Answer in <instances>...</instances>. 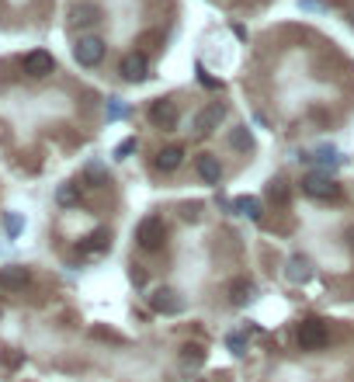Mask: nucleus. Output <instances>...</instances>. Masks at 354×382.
<instances>
[{
  "label": "nucleus",
  "mask_w": 354,
  "mask_h": 382,
  "mask_svg": "<svg viewBox=\"0 0 354 382\" xmlns=\"http://www.w3.org/2000/svg\"><path fill=\"white\" fill-rule=\"evenodd\" d=\"M295 341L302 351H316L327 344V323L323 320H302L299 330H295Z\"/></svg>",
  "instance_id": "obj_1"
},
{
  "label": "nucleus",
  "mask_w": 354,
  "mask_h": 382,
  "mask_svg": "<svg viewBox=\"0 0 354 382\" xmlns=\"http://www.w3.org/2000/svg\"><path fill=\"white\" fill-rule=\"evenodd\" d=\"M136 240H139L143 250H157V247L167 240V226H164V219H157V215L143 219L139 229H136Z\"/></svg>",
  "instance_id": "obj_2"
},
{
  "label": "nucleus",
  "mask_w": 354,
  "mask_h": 382,
  "mask_svg": "<svg viewBox=\"0 0 354 382\" xmlns=\"http://www.w3.org/2000/svg\"><path fill=\"white\" fill-rule=\"evenodd\" d=\"M21 70H24L31 80H42V77H49V73L56 70V59H52L45 49H35V52H28V56L21 59Z\"/></svg>",
  "instance_id": "obj_3"
},
{
  "label": "nucleus",
  "mask_w": 354,
  "mask_h": 382,
  "mask_svg": "<svg viewBox=\"0 0 354 382\" xmlns=\"http://www.w3.org/2000/svg\"><path fill=\"white\" fill-rule=\"evenodd\" d=\"M73 59H77L80 66H97V63L104 59V42H101V38H94V35L80 38V42L73 45Z\"/></svg>",
  "instance_id": "obj_4"
},
{
  "label": "nucleus",
  "mask_w": 354,
  "mask_h": 382,
  "mask_svg": "<svg viewBox=\"0 0 354 382\" xmlns=\"http://www.w3.org/2000/svg\"><path fill=\"white\" fill-rule=\"evenodd\" d=\"M31 285V271L21 268V264H10V268H0V288L3 292H24Z\"/></svg>",
  "instance_id": "obj_5"
},
{
  "label": "nucleus",
  "mask_w": 354,
  "mask_h": 382,
  "mask_svg": "<svg viewBox=\"0 0 354 382\" xmlns=\"http://www.w3.org/2000/svg\"><path fill=\"white\" fill-rule=\"evenodd\" d=\"M122 77L129 80V84H139V80H146L150 77V63H146V56L143 52H129L125 59H122Z\"/></svg>",
  "instance_id": "obj_6"
},
{
  "label": "nucleus",
  "mask_w": 354,
  "mask_h": 382,
  "mask_svg": "<svg viewBox=\"0 0 354 382\" xmlns=\"http://www.w3.org/2000/svg\"><path fill=\"white\" fill-rule=\"evenodd\" d=\"M222 115H226V108L215 101V104H208V108H201L198 115H194V132L198 136H208V132H215L219 129V122H222Z\"/></svg>",
  "instance_id": "obj_7"
},
{
  "label": "nucleus",
  "mask_w": 354,
  "mask_h": 382,
  "mask_svg": "<svg viewBox=\"0 0 354 382\" xmlns=\"http://www.w3.org/2000/svg\"><path fill=\"white\" fill-rule=\"evenodd\" d=\"M302 191L313 194V198H337V194H341V188H337L327 174H309V178L302 181Z\"/></svg>",
  "instance_id": "obj_8"
},
{
  "label": "nucleus",
  "mask_w": 354,
  "mask_h": 382,
  "mask_svg": "<svg viewBox=\"0 0 354 382\" xmlns=\"http://www.w3.org/2000/svg\"><path fill=\"white\" fill-rule=\"evenodd\" d=\"M150 122H153L157 129H174L177 125V104L174 101H153V108H150Z\"/></svg>",
  "instance_id": "obj_9"
},
{
  "label": "nucleus",
  "mask_w": 354,
  "mask_h": 382,
  "mask_svg": "<svg viewBox=\"0 0 354 382\" xmlns=\"http://www.w3.org/2000/svg\"><path fill=\"white\" fill-rule=\"evenodd\" d=\"M150 306L157 309V313H180V299H177L174 288H157L153 295H150Z\"/></svg>",
  "instance_id": "obj_10"
},
{
  "label": "nucleus",
  "mask_w": 354,
  "mask_h": 382,
  "mask_svg": "<svg viewBox=\"0 0 354 382\" xmlns=\"http://www.w3.org/2000/svg\"><path fill=\"white\" fill-rule=\"evenodd\" d=\"M194 167H198V178H201V181H208V185H219V178H222V167H219V160H215L212 153H201Z\"/></svg>",
  "instance_id": "obj_11"
},
{
  "label": "nucleus",
  "mask_w": 354,
  "mask_h": 382,
  "mask_svg": "<svg viewBox=\"0 0 354 382\" xmlns=\"http://www.w3.org/2000/svg\"><path fill=\"white\" fill-rule=\"evenodd\" d=\"M97 17H101V10H97L94 3H80V7H73V10H70V24H73V28L97 24Z\"/></svg>",
  "instance_id": "obj_12"
},
{
  "label": "nucleus",
  "mask_w": 354,
  "mask_h": 382,
  "mask_svg": "<svg viewBox=\"0 0 354 382\" xmlns=\"http://www.w3.org/2000/svg\"><path fill=\"white\" fill-rule=\"evenodd\" d=\"M180 160H184V150H180V146H164V150L157 153V167H160V171H177Z\"/></svg>",
  "instance_id": "obj_13"
},
{
  "label": "nucleus",
  "mask_w": 354,
  "mask_h": 382,
  "mask_svg": "<svg viewBox=\"0 0 354 382\" xmlns=\"http://www.w3.org/2000/svg\"><path fill=\"white\" fill-rule=\"evenodd\" d=\"M233 208H236L240 215L254 219V222H257V219L264 215V212H261V201H257V198H236V201H233Z\"/></svg>",
  "instance_id": "obj_14"
},
{
  "label": "nucleus",
  "mask_w": 354,
  "mask_h": 382,
  "mask_svg": "<svg viewBox=\"0 0 354 382\" xmlns=\"http://www.w3.org/2000/svg\"><path fill=\"white\" fill-rule=\"evenodd\" d=\"M108 243H111V236L104 229H97L94 236H87V243H80V250L84 254H101V250H108Z\"/></svg>",
  "instance_id": "obj_15"
},
{
  "label": "nucleus",
  "mask_w": 354,
  "mask_h": 382,
  "mask_svg": "<svg viewBox=\"0 0 354 382\" xmlns=\"http://www.w3.org/2000/svg\"><path fill=\"white\" fill-rule=\"evenodd\" d=\"M288 278L292 282H306L309 278V261L306 257H292L288 261Z\"/></svg>",
  "instance_id": "obj_16"
},
{
  "label": "nucleus",
  "mask_w": 354,
  "mask_h": 382,
  "mask_svg": "<svg viewBox=\"0 0 354 382\" xmlns=\"http://www.w3.org/2000/svg\"><path fill=\"white\" fill-rule=\"evenodd\" d=\"M180 362L184 365H201L205 362V348L201 344H184L180 348Z\"/></svg>",
  "instance_id": "obj_17"
},
{
  "label": "nucleus",
  "mask_w": 354,
  "mask_h": 382,
  "mask_svg": "<svg viewBox=\"0 0 354 382\" xmlns=\"http://www.w3.org/2000/svg\"><path fill=\"white\" fill-rule=\"evenodd\" d=\"M56 198H59V205H77L80 201V188L77 185H63V188L56 191Z\"/></svg>",
  "instance_id": "obj_18"
},
{
  "label": "nucleus",
  "mask_w": 354,
  "mask_h": 382,
  "mask_svg": "<svg viewBox=\"0 0 354 382\" xmlns=\"http://www.w3.org/2000/svg\"><path fill=\"white\" fill-rule=\"evenodd\" d=\"M229 299H233L236 306H243V302L250 299V285H247L243 278H240V282H233V285H229Z\"/></svg>",
  "instance_id": "obj_19"
},
{
  "label": "nucleus",
  "mask_w": 354,
  "mask_h": 382,
  "mask_svg": "<svg viewBox=\"0 0 354 382\" xmlns=\"http://www.w3.org/2000/svg\"><path fill=\"white\" fill-rule=\"evenodd\" d=\"M229 139H233V146H236V150H250V146H254V139H250V132H247V125H240V129H233V136H229Z\"/></svg>",
  "instance_id": "obj_20"
},
{
  "label": "nucleus",
  "mask_w": 354,
  "mask_h": 382,
  "mask_svg": "<svg viewBox=\"0 0 354 382\" xmlns=\"http://www.w3.org/2000/svg\"><path fill=\"white\" fill-rule=\"evenodd\" d=\"M267 198L278 201V205H285V201H288V188H285V181H271V185H267Z\"/></svg>",
  "instance_id": "obj_21"
},
{
  "label": "nucleus",
  "mask_w": 354,
  "mask_h": 382,
  "mask_svg": "<svg viewBox=\"0 0 354 382\" xmlns=\"http://www.w3.org/2000/svg\"><path fill=\"white\" fill-rule=\"evenodd\" d=\"M3 229H7L10 236H17V233L24 229V219H21L17 212H7V215H3Z\"/></svg>",
  "instance_id": "obj_22"
},
{
  "label": "nucleus",
  "mask_w": 354,
  "mask_h": 382,
  "mask_svg": "<svg viewBox=\"0 0 354 382\" xmlns=\"http://www.w3.org/2000/svg\"><path fill=\"white\" fill-rule=\"evenodd\" d=\"M125 111H129V108H125L118 97H111V101H108V122H118V118H125Z\"/></svg>",
  "instance_id": "obj_23"
},
{
  "label": "nucleus",
  "mask_w": 354,
  "mask_h": 382,
  "mask_svg": "<svg viewBox=\"0 0 354 382\" xmlns=\"http://www.w3.org/2000/svg\"><path fill=\"white\" fill-rule=\"evenodd\" d=\"M132 150H136V139H122V143L115 146V157H118V160H125Z\"/></svg>",
  "instance_id": "obj_24"
},
{
  "label": "nucleus",
  "mask_w": 354,
  "mask_h": 382,
  "mask_svg": "<svg viewBox=\"0 0 354 382\" xmlns=\"http://www.w3.org/2000/svg\"><path fill=\"white\" fill-rule=\"evenodd\" d=\"M139 42H143V45H146V49H157V45H160V42H164V35H160V31H146V35H143V38H139Z\"/></svg>",
  "instance_id": "obj_25"
},
{
  "label": "nucleus",
  "mask_w": 354,
  "mask_h": 382,
  "mask_svg": "<svg viewBox=\"0 0 354 382\" xmlns=\"http://www.w3.org/2000/svg\"><path fill=\"white\" fill-rule=\"evenodd\" d=\"M198 80H201L205 87H219V80H215V77H208V73H205V66H198Z\"/></svg>",
  "instance_id": "obj_26"
},
{
  "label": "nucleus",
  "mask_w": 354,
  "mask_h": 382,
  "mask_svg": "<svg viewBox=\"0 0 354 382\" xmlns=\"http://www.w3.org/2000/svg\"><path fill=\"white\" fill-rule=\"evenodd\" d=\"M198 212H201V205H198V201H191V205H184V212H180V215H184V219H198Z\"/></svg>",
  "instance_id": "obj_27"
},
{
  "label": "nucleus",
  "mask_w": 354,
  "mask_h": 382,
  "mask_svg": "<svg viewBox=\"0 0 354 382\" xmlns=\"http://www.w3.org/2000/svg\"><path fill=\"white\" fill-rule=\"evenodd\" d=\"M229 348H233V355H243V337L233 334V337H229Z\"/></svg>",
  "instance_id": "obj_28"
},
{
  "label": "nucleus",
  "mask_w": 354,
  "mask_h": 382,
  "mask_svg": "<svg viewBox=\"0 0 354 382\" xmlns=\"http://www.w3.org/2000/svg\"><path fill=\"white\" fill-rule=\"evenodd\" d=\"M198 382H205V379H198Z\"/></svg>",
  "instance_id": "obj_29"
},
{
  "label": "nucleus",
  "mask_w": 354,
  "mask_h": 382,
  "mask_svg": "<svg viewBox=\"0 0 354 382\" xmlns=\"http://www.w3.org/2000/svg\"><path fill=\"white\" fill-rule=\"evenodd\" d=\"M351 21H354V17H351Z\"/></svg>",
  "instance_id": "obj_30"
}]
</instances>
